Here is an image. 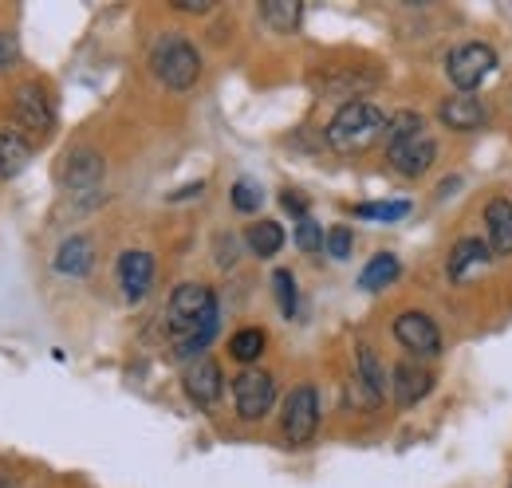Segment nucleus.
Instances as JSON below:
<instances>
[{"label":"nucleus","mask_w":512,"mask_h":488,"mask_svg":"<svg viewBox=\"0 0 512 488\" xmlns=\"http://www.w3.org/2000/svg\"><path fill=\"white\" fill-rule=\"evenodd\" d=\"M260 20L272 32H296L300 20H304V4H296V0H268V4H260Z\"/></svg>","instance_id":"20"},{"label":"nucleus","mask_w":512,"mask_h":488,"mask_svg":"<svg viewBox=\"0 0 512 488\" xmlns=\"http://www.w3.org/2000/svg\"><path fill=\"white\" fill-rule=\"evenodd\" d=\"M32 162V142L20 130H0V178H16L24 174V166Z\"/></svg>","instance_id":"18"},{"label":"nucleus","mask_w":512,"mask_h":488,"mask_svg":"<svg viewBox=\"0 0 512 488\" xmlns=\"http://www.w3.org/2000/svg\"><path fill=\"white\" fill-rule=\"evenodd\" d=\"M178 12H190V16H205V12H213V4H174Z\"/></svg>","instance_id":"31"},{"label":"nucleus","mask_w":512,"mask_h":488,"mask_svg":"<svg viewBox=\"0 0 512 488\" xmlns=\"http://www.w3.org/2000/svg\"><path fill=\"white\" fill-rule=\"evenodd\" d=\"M493 264V252H489V244L477 241V237H465V241L453 244V252H449L446 268H449V280H457V284H465L477 268H489Z\"/></svg>","instance_id":"12"},{"label":"nucleus","mask_w":512,"mask_h":488,"mask_svg":"<svg viewBox=\"0 0 512 488\" xmlns=\"http://www.w3.org/2000/svg\"><path fill=\"white\" fill-rule=\"evenodd\" d=\"M493 71H497V52H493L489 44H477V40L453 48L446 60V75H449V83L457 87V95L477 91Z\"/></svg>","instance_id":"4"},{"label":"nucleus","mask_w":512,"mask_h":488,"mask_svg":"<svg viewBox=\"0 0 512 488\" xmlns=\"http://www.w3.org/2000/svg\"><path fill=\"white\" fill-rule=\"evenodd\" d=\"M284 209H288V213H296L300 221L308 217V205H304V197H296V193H284Z\"/></svg>","instance_id":"30"},{"label":"nucleus","mask_w":512,"mask_h":488,"mask_svg":"<svg viewBox=\"0 0 512 488\" xmlns=\"http://www.w3.org/2000/svg\"><path fill=\"white\" fill-rule=\"evenodd\" d=\"M438 119L446 122L449 130H477V126H485L489 115L473 95H449L438 107Z\"/></svg>","instance_id":"16"},{"label":"nucleus","mask_w":512,"mask_h":488,"mask_svg":"<svg viewBox=\"0 0 512 488\" xmlns=\"http://www.w3.org/2000/svg\"><path fill=\"white\" fill-rule=\"evenodd\" d=\"M233 398H237V418L260 422V418L272 410V402H276V382H272L268 370L249 366V370L237 374V382H233Z\"/></svg>","instance_id":"6"},{"label":"nucleus","mask_w":512,"mask_h":488,"mask_svg":"<svg viewBox=\"0 0 512 488\" xmlns=\"http://www.w3.org/2000/svg\"><path fill=\"white\" fill-rule=\"evenodd\" d=\"M394 339L402 343V351H410L414 359H434L442 351V331L430 315L422 311H406L394 319Z\"/></svg>","instance_id":"8"},{"label":"nucleus","mask_w":512,"mask_h":488,"mask_svg":"<svg viewBox=\"0 0 512 488\" xmlns=\"http://www.w3.org/2000/svg\"><path fill=\"white\" fill-rule=\"evenodd\" d=\"M150 67H154V75L170 91H190L193 83H197V75H201V56H197V48H193L190 40L162 36L154 44V52H150Z\"/></svg>","instance_id":"3"},{"label":"nucleus","mask_w":512,"mask_h":488,"mask_svg":"<svg viewBox=\"0 0 512 488\" xmlns=\"http://www.w3.org/2000/svg\"><path fill=\"white\" fill-rule=\"evenodd\" d=\"M91 264H95V248H91L87 237H67V241L60 244V252H56V272H60V276H71V280L87 276Z\"/></svg>","instance_id":"17"},{"label":"nucleus","mask_w":512,"mask_h":488,"mask_svg":"<svg viewBox=\"0 0 512 488\" xmlns=\"http://www.w3.org/2000/svg\"><path fill=\"white\" fill-rule=\"evenodd\" d=\"M355 363H359V386L367 390V398H371V406H379L386 394V374H383V363H379V355L363 343L359 351H355Z\"/></svg>","instance_id":"19"},{"label":"nucleus","mask_w":512,"mask_h":488,"mask_svg":"<svg viewBox=\"0 0 512 488\" xmlns=\"http://www.w3.org/2000/svg\"><path fill=\"white\" fill-rule=\"evenodd\" d=\"M272 292H276L280 315H288V319H292V315H296V304H300V300H296V280H292V272H284V268H280V272L272 276Z\"/></svg>","instance_id":"25"},{"label":"nucleus","mask_w":512,"mask_h":488,"mask_svg":"<svg viewBox=\"0 0 512 488\" xmlns=\"http://www.w3.org/2000/svg\"><path fill=\"white\" fill-rule=\"evenodd\" d=\"M509 488H512V485H509Z\"/></svg>","instance_id":"32"},{"label":"nucleus","mask_w":512,"mask_h":488,"mask_svg":"<svg viewBox=\"0 0 512 488\" xmlns=\"http://www.w3.org/2000/svg\"><path fill=\"white\" fill-rule=\"evenodd\" d=\"M410 213V201H367V205H355V217H367V221H402Z\"/></svg>","instance_id":"24"},{"label":"nucleus","mask_w":512,"mask_h":488,"mask_svg":"<svg viewBox=\"0 0 512 488\" xmlns=\"http://www.w3.org/2000/svg\"><path fill=\"white\" fill-rule=\"evenodd\" d=\"M260 201H264V197H260V189H256L253 182L233 185V209H237V213H256V209H260Z\"/></svg>","instance_id":"26"},{"label":"nucleus","mask_w":512,"mask_h":488,"mask_svg":"<svg viewBox=\"0 0 512 488\" xmlns=\"http://www.w3.org/2000/svg\"><path fill=\"white\" fill-rule=\"evenodd\" d=\"M485 225H489V252L493 256H512V201L493 197L485 205Z\"/></svg>","instance_id":"15"},{"label":"nucleus","mask_w":512,"mask_h":488,"mask_svg":"<svg viewBox=\"0 0 512 488\" xmlns=\"http://www.w3.org/2000/svg\"><path fill=\"white\" fill-rule=\"evenodd\" d=\"M430 390H434V374L426 366L418 363L394 366V398H398V406H418Z\"/></svg>","instance_id":"14"},{"label":"nucleus","mask_w":512,"mask_h":488,"mask_svg":"<svg viewBox=\"0 0 512 488\" xmlns=\"http://www.w3.org/2000/svg\"><path fill=\"white\" fill-rule=\"evenodd\" d=\"M12 63H16V40L8 32H0V71L12 67Z\"/></svg>","instance_id":"29"},{"label":"nucleus","mask_w":512,"mask_h":488,"mask_svg":"<svg viewBox=\"0 0 512 488\" xmlns=\"http://www.w3.org/2000/svg\"><path fill=\"white\" fill-rule=\"evenodd\" d=\"M67 193H91L95 185L103 182V158L95 150H75L64 162V174H60Z\"/></svg>","instance_id":"11"},{"label":"nucleus","mask_w":512,"mask_h":488,"mask_svg":"<svg viewBox=\"0 0 512 488\" xmlns=\"http://www.w3.org/2000/svg\"><path fill=\"white\" fill-rule=\"evenodd\" d=\"M386 154H390V166H394L398 174L422 178V174L434 166V158H438V142H434V138L426 134V126H422V130H414V134L390 138V142H386Z\"/></svg>","instance_id":"5"},{"label":"nucleus","mask_w":512,"mask_h":488,"mask_svg":"<svg viewBox=\"0 0 512 488\" xmlns=\"http://www.w3.org/2000/svg\"><path fill=\"white\" fill-rule=\"evenodd\" d=\"M166 323H170V331L178 335V347H174L178 359L201 355V351L213 343L217 327H221L213 292H209L205 284H182V288H174L170 307H166Z\"/></svg>","instance_id":"1"},{"label":"nucleus","mask_w":512,"mask_h":488,"mask_svg":"<svg viewBox=\"0 0 512 488\" xmlns=\"http://www.w3.org/2000/svg\"><path fill=\"white\" fill-rule=\"evenodd\" d=\"M398 260L390 256V252H379V256H371L367 260V268H363V276H359V284L367 288V292H383V288H390L394 280H398Z\"/></svg>","instance_id":"21"},{"label":"nucleus","mask_w":512,"mask_h":488,"mask_svg":"<svg viewBox=\"0 0 512 488\" xmlns=\"http://www.w3.org/2000/svg\"><path fill=\"white\" fill-rule=\"evenodd\" d=\"M296 244H300L304 252H320L323 248V229L312 221V217H304V221L296 225Z\"/></svg>","instance_id":"28"},{"label":"nucleus","mask_w":512,"mask_h":488,"mask_svg":"<svg viewBox=\"0 0 512 488\" xmlns=\"http://www.w3.org/2000/svg\"><path fill=\"white\" fill-rule=\"evenodd\" d=\"M386 134V119L375 103H347L335 111V119L327 122V142L339 150V154H355V150H367L371 142H379Z\"/></svg>","instance_id":"2"},{"label":"nucleus","mask_w":512,"mask_h":488,"mask_svg":"<svg viewBox=\"0 0 512 488\" xmlns=\"http://www.w3.org/2000/svg\"><path fill=\"white\" fill-rule=\"evenodd\" d=\"M119 284H123V296L130 304H138L150 288H154V256L142 252V248H130L119 260Z\"/></svg>","instance_id":"10"},{"label":"nucleus","mask_w":512,"mask_h":488,"mask_svg":"<svg viewBox=\"0 0 512 488\" xmlns=\"http://www.w3.org/2000/svg\"><path fill=\"white\" fill-rule=\"evenodd\" d=\"M351 244H355V237H351V229H343V225H335V229L323 237V248H327L335 260H347V256H351Z\"/></svg>","instance_id":"27"},{"label":"nucleus","mask_w":512,"mask_h":488,"mask_svg":"<svg viewBox=\"0 0 512 488\" xmlns=\"http://www.w3.org/2000/svg\"><path fill=\"white\" fill-rule=\"evenodd\" d=\"M264 343H268V335H264L260 327H245V331H237V335H233L229 355H233L237 363H256V359L264 355Z\"/></svg>","instance_id":"23"},{"label":"nucleus","mask_w":512,"mask_h":488,"mask_svg":"<svg viewBox=\"0 0 512 488\" xmlns=\"http://www.w3.org/2000/svg\"><path fill=\"white\" fill-rule=\"evenodd\" d=\"M245 241H249V248H253L256 256H276L284 248V229L276 221H253L245 229Z\"/></svg>","instance_id":"22"},{"label":"nucleus","mask_w":512,"mask_h":488,"mask_svg":"<svg viewBox=\"0 0 512 488\" xmlns=\"http://www.w3.org/2000/svg\"><path fill=\"white\" fill-rule=\"evenodd\" d=\"M320 426V394H316V386H296L288 398H284V414H280V429H284V437L292 441V445H300V441H308L312 433Z\"/></svg>","instance_id":"7"},{"label":"nucleus","mask_w":512,"mask_h":488,"mask_svg":"<svg viewBox=\"0 0 512 488\" xmlns=\"http://www.w3.org/2000/svg\"><path fill=\"white\" fill-rule=\"evenodd\" d=\"M12 119H16L20 130H28V134H44V138H48L52 126H56V111H52L44 87H36V83L16 87V95H12Z\"/></svg>","instance_id":"9"},{"label":"nucleus","mask_w":512,"mask_h":488,"mask_svg":"<svg viewBox=\"0 0 512 488\" xmlns=\"http://www.w3.org/2000/svg\"><path fill=\"white\" fill-rule=\"evenodd\" d=\"M182 382H186V394H190L201 410L217 406V398H221V366L213 363V359H197V363L186 370Z\"/></svg>","instance_id":"13"}]
</instances>
